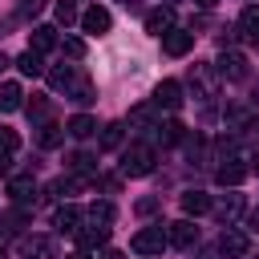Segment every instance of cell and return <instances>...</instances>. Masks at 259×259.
Listing matches in <instances>:
<instances>
[{
	"label": "cell",
	"mask_w": 259,
	"mask_h": 259,
	"mask_svg": "<svg viewBox=\"0 0 259 259\" xmlns=\"http://www.w3.org/2000/svg\"><path fill=\"white\" fill-rule=\"evenodd\" d=\"M154 170V146L134 142L130 150H121V178H146Z\"/></svg>",
	"instance_id": "obj_1"
},
{
	"label": "cell",
	"mask_w": 259,
	"mask_h": 259,
	"mask_svg": "<svg viewBox=\"0 0 259 259\" xmlns=\"http://www.w3.org/2000/svg\"><path fill=\"white\" fill-rule=\"evenodd\" d=\"M138 255H162L166 247H170V235H166V227L158 223V227H142L138 235H134V243H130Z\"/></svg>",
	"instance_id": "obj_2"
},
{
	"label": "cell",
	"mask_w": 259,
	"mask_h": 259,
	"mask_svg": "<svg viewBox=\"0 0 259 259\" xmlns=\"http://www.w3.org/2000/svg\"><path fill=\"white\" fill-rule=\"evenodd\" d=\"M77 243H81V251H93V247H105L109 243V223H85V227H77Z\"/></svg>",
	"instance_id": "obj_3"
},
{
	"label": "cell",
	"mask_w": 259,
	"mask_h": 259,
	"mask_svg": "<svg viewBox=\"0 0 259 259\" xmlns=\"http://www.w3.org/2000/svg\"><path fill=\"white\" fill-rule=\"evenodd\" d=\"M166 235H170V247H178V251H190V247L198 243V227H194L190 219L170 223V227H166Z\"/></svg>",
	"instance_id": "obj_4"
},
{
	"label": "cell",
	"mask_w": 259,
	"mask_h": 259,
	"mask_svg": "<svg viewBox=\"0 0 259 259\" xmlns=\"http://www.w3.org/2000/svg\"><path fill=\"white\" fill-rule=\"evenodd\" d=\"M190 49H194V32H186V28H170L162 36V53L166 57H186Z\"/></svg>",
	"instance_id": "obj_5"
},
{
	"label": "cell",
	"mask_w": 259,
	"mask_h": 259,
	"mask_svg": "<svg viewBox=\"0 0 259 259\" xmlns=\"http://www.w3.org/2000/svg\"><path fill=\"white\" fill-rule=\"evenodd\" d=\"M251 174V166L243 162V158H223V166L214 170V178H219V186H239L243 178Z\"/></svg>",
	"instance_id": "obj_6"
},
{
	"label": "cell",
	"mask_w": 259,
	"mask_h": 259,
	"mask_svg": "<svg viewBox=\"0 0 259 259\" xmlns=\"http://www.w3.org/2000/svg\"><path fill=\"white\" fill-rule=\"evenodd\" d=\"M81 28H85V32H93V36L109 32V28H113L109 8H97V4H93V8H85V12H81Z\"/></svg>",
	"instance_id": "obj_7"
},
{
	"label": "cell",
	"mask_w": 259,
	"mask_h": 259,
	"mask_svg": "<svg viewBox=\"0 0 259 259\" xmlns=\"http://www.w3.org/2000/svg\"><path fill=\"white\" fill-rule=\"evenodd\" d=\"M8 198H12L16 206H28V202L36 198V182H32V174H16V178H8Z\"/></svg>",
	"instance_id": "obj_8"
},
{
	"label": "cell",
	"mask_w": 259,
	"mask_h": 259,
	"mask_svg": "<svg viewBox=\"0 0 259 259\" xmlns=\"http://www.w3.org/2000/svg\"><path fill=\"white\" fill-rule=\"evenodd\" d=\"M219 255H227V259H243V255H247V235L223 227V235H219Z\"/></svg>",
	"instance_id": "obj_9"
},
{
	"label": "cell",
	"mask_w": 259,
	"mask_h": 259,
	"mask_svg": "<svg viewBox=\"0 0 259 259\" xmlns=\"http://www.w3.org/2000/svg\"><path fill=\"white\" fill-rule=\"evenodd\" d=\"M170 28H174V8H170V4L146 12V32H150V36H166Z\"/></svg>",
	"instance_id": "obj_10"
},
{
	"label": "cell",
	"mask_w": 259,
	"mask_h": 259,
	"mask_svg": "<svg viewBox=\"0 0 259 259\" xmlns=\"http://www.w3.org/2000/svg\"><path fill=\"white\" fill-rule=\"evenodd\" d=\"M219 73H223L227 81H247V57L235 53V49L223 53V57H219Z\"/></svg>",
	"instance_id": "obj_11"
},
{
	"label": "cell",
	"mask_w": 259,
	"mask_h": 259,
	"mask_svg": "<svg viewBox=\"0 0 259 259\" xmlns=\"http://www.w3.org/2000/svg\"><path fill=\"white\" fill-rule=\"evenodd\" d=\"M210 210L223 219V227H231V223L243 214V194H223L219 202H210Z\"/></svg>",
	"instance_id": "obj_12"
},
{
	"label": "cell",
	"mask_w": 259,
	"mask_h": 259,
	"mask_svg": "<svg viewBox=\"0 0 259 259\" xmlns=\"http://www.w3.org/2000/svg\"><path fill=\"white\" fill-rule=\"evenodd\" d=\"M154 105H158V109H178V105H182V89H178V81H158V89H154Z\"/></svg>",
	"instance_id": "obj_13"
},
{
	"label": "cell",
	"mask_w": 259,
	"mask_h": 259,
	"mask_svg": "<svg viewBox=\"0 0 259 259\" xmlns=\"http://www.w3.org/2000/svg\"><path fill=\"white\" fill-rule=\"evenodd\" d=\"M53 227H57L61 235H77V227H81V210H77L73 202L57 206V214H53Z\"/></svg>",
	"instance_id": "obj_14"
},
{
	"label": "cell",
	"mask_w": 259,
	"mask_h": 259,
	"mask_svg": "<svg viewBox=\"0 0 259 259\" xmlns=\"http://www.w3.org/2000/svg\"><path fill=\"white\" fill-rule=\"evenodd\" d=\"M28 49H36V53L57 49V28H53V24H36V28L28 32Z\"/></svg>",
	"instance_id": "obj_15"
},
{
	"label": "cell",
	"mask_w": 259,
	"mask_h": 259,
	"mask_svg": "<svg viewBox=\"0 0 259 259\" xmlns=\"http://www.w3.org/2000/svg\"><path fill=\"white\" fill-rule=\"evenodd\" d=\"M20 255H24V259H53V243H49V239H40V235L20 239Z\"/></svg>",
	"instance_id": "obj_16"
},
{
	"label": "cell",
	"mask_w": 259,
	"mask_h": 259,
	"mask_svg": "<svg viewBox=\"0 0 259 259\" xmlns=\"http://www.w3.org/2000/svg\"><path fill=\"white\" fill-rule=\"evenodd\" d=\"M20 105H24V89H20L16 81H0V109L12 113V109H20Z\"/></svg>",
	"instance_id": "obj_17"
},
{
	"label": "cell",
	"mask_w": 259,
	"mask_h": 259,
	"mask_svg": "<svg viewBox=\"0 0 259 259\" xmlns=\"http://www.w3.org/2000/svg\"><path fill=\"white\" fill-rule=\"evenodd\" d=\"M210 210V194H202V190H186L182 194V214L190 219V214H206Z\"/></svg>",
	"instance_id": "obj_18"
},
{
	"label": "cell",
	"mask_w": 259,
	"mask_h": 259,
	"mask_svg": "<svg viewBox=\"0 0 259 259\" xmlns=\"http://www.w3.org/2000/svg\"><path fill=\"white\" fill-rule=\"evenodd\" d=\"M12 65H16V69H20L24 77H40V73H45V61H40V53H36V49H28V53H20V57H16Z\"/></svg>",
	"instance_id": "obj_19"
},
{
	"label": "cell",
	"mask_w": 259,
	"mask_h": 259,
	"mask_svg": "<svg viewBox=\"0 0 259 259\" xmlns=\"http://www.w3.org/2000/svg\"><path fill=\"white\" fill-rule=\"evenodd\" d=\"M65 134H69V138H93V134H97V121H93L89 113H77V117H69Z\"/></svg>",
	"instance_id": "obj_20"
},
{
	"label": "cell",
	"mask_w": 259,
	"mask_h": 259,
	"mask_svg": "<svg viewBox=\"0 0 259 259\" xmlns=\"http://www.w3.org/2000/svg\"><path fill=\"white\" fill-rule=\"evenodd\" d=\"M73 81H77V69H73V65H57V69H49V85H53V89H65V93H69Z\"/></svg>",
	"instance_id": "obj_21"
},
{
	"label": "cell",
	"mask_w": 259,
	"mask_h": 259,
	"mask_svg": "<svg viewBox=\"0 0 259 259\" xmlns=\"http://www.w3.org/2000/svg\"><path fill=\"white\" fill-rule=\"evenodd\" d=\"M130 121H134V125H158V105H154V101L134 105V109H130Z\"/></svg>",
	"instance_id": "obj_22"
},
{
	"label": "cell",
	"mask_w": 259,
	"mask_h": 259,
	"mask_svg": "<svg viewBox=\"0 0 259 259\" xmlns=\"http://www.w3.org/2000/svg\"><path fill=\"white\" fill-rule=\"evenodd\" d=\"M239 32L251 36V40H259V4L243 8V16H239Z\"/></svg>",
	"instance_id": "obj_23"
},
{
	"label": "cell",
	"mask_w": 259,
	"mask_h": 259,
	"mask_svg": "<svg viewBox=\"0 0 259 259\" xmlns=\"http://www.w3.org/2000/svg\"><path fill=\"white\" fill-rule=\"evenodd\" d=\"M36 142H40L45 150H53V146H61V142H65V130H61L57 121H45V125H40V134H36Z\"/></svg>",
	"instance_id": "obj_24"
},
{
	"label": "cell",
	"mask_w": 259,
	"mask_h": 259,
	"mask_svg": "<svg viewBox=\"0 0 259 259\" xmlns=\"http://www.w3.org/2000/svg\"><path fill=\"white\" fill-rule=\"evenodd\" d=\"M121 138H125V130H121V121H109V125H101V150H117L121 146Z\"/></svg>",
	"instance_id": "obj_25"
},
{
	"label": "cell",
	"mask_w": 259,
	"mask_h": 259,
	"mask_svg": "<svg viewBox=\"0 0 259 259\" xmlns=\"http://www.w3.org/2000/svg\"><path fill=\"white\" fill-rule=\"evenodd\" d=\"M154 130H158L162 146H174V142H182V125H178V121H158Z\"/></svg>",
	"instance_id": "obj_26"
},
{
	"label": "cell",
	"mask_w": 259,
	"mask_h": 259,
	"mask_svg": "<svg viewBox=\"0 0 259 259\" xmlns=\"http://www.w3.org/2000/svg\"><path fill=\"white\" fill-rule=\"evenodd\" d=\"M53 12H57V24H65V28H69L73 20H81V16H77V4H73V0H57V8H53Z\"/></svg>",
	"instance_id": "obj_27"
},
{
	"label": "cell",
	"mask_w": 259,
	"mask_h": 259,
	"mask_svg": "<svg viewBox=\"0 0 259 259\" xmlns=\"http://www.w3.org/2000/svg\"><path fill=\"white\" fill-rule=\"evenodd\" d=\"M69 97H73V101H81V105H89V101H93V81L77 77V81H73V89H69Z\"/></svg>",
	"instance_id": "obj_28"
},
{
	"label": "cell",
	"mask_w": 259,
	"mask_h": 259,
	"mask_svg": "<svg viewBox=\"0 0 259 259\" xmlns=\"http://www.w3.org/2000/svg\"><path fill=\"white\" fill-rule=\"evenodd\" d=\"M69 170H73V174H89V170H93V154H85V150L69 154Z\"/></svg>",
	"instance_id": "obj_29"
},
{
	"label": "cell",
	"mask_w": 259,
	"mask_h": 259,
	"mask_svg": "<svg viewBox=\"0 0 259 259\" xmlns=\"http://www.w3.org/2000/svg\"><path fill=\"white\" fill-rule=\"evenodd\" d=\"M89 219H93V223H113V206H109V202H93V206H89Z\"/></svg>",
	"instance_id": "obj_30"
},
{
	"label": "cell",
	"mask_w": 259,
	"mask_h": 259,
	"mask_svg": "<svg viewBox=\"0 0 259 259\" xmlns=\"http://www.w3.org/2000/svg\"><path fill=\"white\" fill-rule=\"evenodd\" d=\"M20 146V138H16V130H0V154H12Z\"/></svg>",
	"instance_id": "obj_31"
},
{
	"label": "cell",
	"mask_w": 259,
	"mask_h": 259,
	"mask_svg": "<svg viewBox=\"0 0 259 259\" xmlns=\"http://www.w3.org/2000/svg\"><path fill=\"white\" fill-rule=\"evenodd\" d=\"M65 53L69 57H85V40L81 36H65Z\"/></svg>",
	"instance_id": "obj_32"
},
{
	"label": "cell",
	"mask_w": 259,
	"mask_h": 259,
	"mask_svg": "<svg viewBox=\"0 0 259 259\" xmlns=\"http://www.w3.org/2000/svg\"><path fill=\"white\" fill-rule=\"evenodd\" d=\"M134 210L146 219V214H154V210H158V198H154V194H146V198H138V206H134Z\"/></svg>",
	"instance_id": "obj_33"
},
{
	"label": "cell",
	"mask_w": 259,
	"mask_h": 259,
	"mask_svg": "<svg viewBox=\"0 0 259 259\" xmlns=\"http://www.w3.org/2000/svg\"><path fill=\"white\" fill-rule=\"evenodd\" d=\"M40 8H45V0H24V4H20V16H36Z\"/></svg>",
	"instance_id": "obj_34"
},
{
	"label": "cell",
	"mask_w": 259,
	"mask_h": 259,
	"mask_svg": "<svg viewBox=\"0 0 259 259\" xmlns=\"http://www.w3.org/2000/svg\"><path fill=\"white\" fill-rule=\"evenodd\" d=\"M12 174V154H0V178Z\"/></svg>",
	"instance_id": "obj_35"
},
{
	"label": "cell",
	"mask_w": 259,
	"mask_h": 259,
	"mask_svg": "<svg viewBox=\"0 0 259 259\" xmlns=\"http://www.w3.org/2000/svg\"><path fill=\"white\" fill-rule=\"evenodd\" d=\"M247 227H251V231H259V206H255V210L247 214Z\"/></svg>",
	"instance_id": "obj_36"
},
{
	"label": "cell",
	"mask_w": 259,
	"mask_h": 259,
	"mask_svg": "<svg viewBox=\"0 0 259 259\" xmlns=\"http://www.w3.org/2000/svg\"><path fill=\"white\" fill-rule=\"evenodd\" d=\"M101 259H121V251H101Z\"/></svg>",
	"instance_id": "obj_37"
},
{
	"label": "cell",
	"mask_w": 259,
	"mask_h": 259,
	"mask_svg": "<svg viewBox=\"0 0 259 259\" xmlns=\"http://www.w3.org/2000/svg\"><path fill=\"white\" fill-rule=\"evenodd\" d=\"M194 4H198V8H214L219 0H194Z\"/></svg>",
	"instance_id": "obj_38"
},
{
	"label": "cell",
	"mask_w": 259,
	"mask_h": 259,
	"mask_svg": "<svg viewBox=\"0 0 259 259\" xmlns=\"http://www.w3.org/2000/svg\"><path fill=\"white\" fill-rule=\"evenodd\" d=\"M8 65H12V61H8V57H4V53H0V73H4V69H8Z\"/></svg>",
	"instance_id": "obj_39"
},
{
	"label": "cell",
	"mask_w": 259,
	"mask_h": 259,
	"mask_svg": "<svg viewBox=\"0 0 259 259\" xmlns=\"http://www.w3.org/2000/svg\"><path fill=\"white\" fill-rule=\"evenodd\" d=\"M65 259H89V255H81V251H77V255H65Z\"/></svg>",
	"instance_id": "obj_40"
},
{
	"label": "cell",
	"mask_w": 259,
	"mask_h": 259,
	"mask_svg": "<svg viewBox=\"0 0 259 259\" xmlns=\"http://www.w3.org/2000/svg\"><path fill=\"white\" fill-rule=\"evenodd\" d=\"M0 259H8V255H4V247H0Z\"/></svg>",
	"instance_id": "obj_41"
},
{
	"label": "cell",
	"mask_w": 259,
	"mask_h": 259,
	"mask_svg": "<svg viewBox=\"0 0 259 259\" xmlns=\"http://www.w3.org/2000/svg\"><path fill=\"white\" fill-rule=\"evenodd\" d=\"M166 4H170V8H174V4H178V0H166Z\"/></svg>",
	"instance_id": "obj_42"
},
{
	"label": "cell",
	"mask_w": 259,
	"mask_h": 259,
	"mask_svg": "<svg viewBox=\"0 0 259 259\" xmlns=\"http://www.w3.org/2000/svg\"><path fill=\"white\" fill-rule=\"evenodd\" d=\"M255 170H259V158H255Z\"/></svg>",
	"instance_id": "obj_43"
},
{
	"label": "cell",
	"mask_w": 259,
	"mask_h": 259,
	"mask_svg": "<svg viewBox=\"0 0 259 259\" xmlns=\"http://www.w3.org/2000/svg\"><path fill=\"white\" fill-rule=\"evenodd\" d=\"M121 4H134V0H121Z\"/></svg>",
	"instance_id": "obj_44"
},
{
	"label": "cell",
	"mask_w": 259,
	"mask_h": 259,
	"mask_svg": "<svg viewBox=\"0 0 259 259\" xmlns=\"http://www.w3.org/2000/svg\"><path fill=\"white\" fill-rule=\"evenodd\" d=\"M255 259H259V255H255Z\"/></svg>",
	"instance_id": "obj_45"
}]
</instances>
